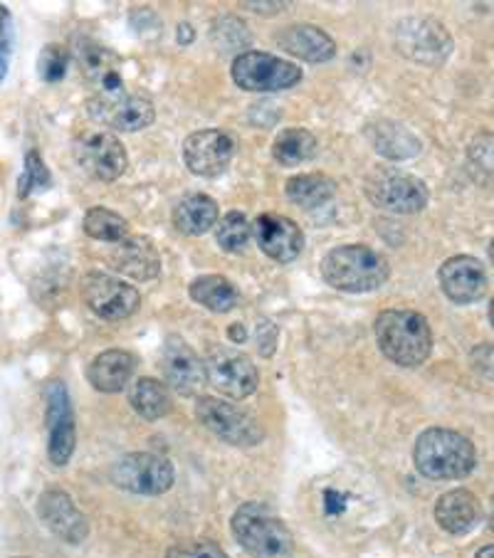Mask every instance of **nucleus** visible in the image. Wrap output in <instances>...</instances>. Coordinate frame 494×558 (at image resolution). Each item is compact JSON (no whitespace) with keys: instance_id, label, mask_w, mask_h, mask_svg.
I'll list each match as a JSON object with an SVG mask.
<instances>
[{"instance_id":"aec40b11","label":"nucleus","mask_w":494,"mask_h":558,"mask_svg":"<svg viewBox=\"0 0 494 558\" xmlns=\"http://www.w3.org/2000/svg\"><path fill=\"white\" fill-rule=\"evenodd\" d=\"M164 376L179 396H195L205 386L203 361L179 337H169L164 347Z\"/></svg>"},{"instance_id":"ea45409f","label":"nucleus","mask_w":494,"mask_h":558,"mask_svg":"<svg viewBox=\"0 0 494 558\" xmlns=\"http://www.w3.org/2000/svg\"><path fill=\"white\" fill-rule=\"evenodd\" d=\"M474 558H494V546H482L480 548V554L478 556H474Z\"/></svg>"},{"instance_id":"cd10ccee","label":"nucleus","mask_w":494,"mask_h":558,"mask_svg":"<svg viewBox=\"0 0 494 558\" xmlns=\"http://www.w3.org/2000/svg\"><path fill=\"white\" fill-rule=\"evenodd\" d=\"M129 403L144 421H161L171 413L169 388L156 378H138L129 390Z\"/></svg>"},{"instance_id":"f704fd0d","label":"nucleus","mask_w":494,"mask_h":558,"mask_svg":"<svg viewBox=\"0 0 494 558\" xmlns=\"http://www.w3.org/2000/svg\"><path fill=\"white\" fill-rule=\"evenodd\" d=\"M492 146H494L492 134H480L470 142V148H468L470 161L474 166H480L482 171H492Z\"/></svg>"},{"instance_id":"6e6552de","label":"nucleus","mask_w":494,"mask_h":558,"mask_svg":"<svg viewBox=\"0 0 494 558\" xmlns=\"http://www.w3.org/2000/svg\"><path fill=\"white\" fill-rule=\"evenodd\" d=\"M302 80V68L267 52H242L232 62V82L245 92H282Z\"/></svg>"},{"instance_id":"39448f33","label":"nucleus","mask_w":494,"mask_h":558,"mask_svg":"<svg viewBox=\"0 0 494 558\" xmlns=\"http://www.w3.org/2000/svg\"><path fill=\"white\" fill-rule=\"evenodd\" d=\"M195 417H198L205 430H210L222 442L232 448H255L265 440V430L248 411L238 405L218 401V398L203 396L195 403Z\"/></svg>"},{"instance_id":"b1692460","label":"nucleus","mask_w":494,"mask_h":558,"mask_svg":"<svg viewBox=\"0 0 494 558\" xmlns=\"http://www.w3.org/2000/svg\"><path fill=\"white\" fill-rule=\"evenodd\" d=\"M136 361L129 351L109 349L92 359L87 368V380L99 393H119L134 376Z\"/></svg>"},{"instance_id":"a878e982","label":"nucleus","mask_w":494,"mask_h":558,"mask_svg":"<svg viewBox=\"0 0 494 558\" xmlns=\"http://www.w3.org/2000/svg\"><path fill=\"white\" fill-rule=\"evenodd\" d=\"M220 220L218 203L205 193H193L173 208V228L183 235H205Z\"/></svg>"},{"instance_id":"412c9836","label":"nucleus","mask_w":494,"mask_h":558,"mask_svg":"<svg viewBox=\"0 0 494 558\" xmlns=\"http://www.w3.org/2000/svg\"><path fill=\"white\" fill-rule=\"evenodd\" d=\"M109 265L117 269V272L138 279V282H146V279H154L161 272V257H158V250L154 247L152 240L146 238H126L115 245L109 253Z\"/></svg>"},{"instance_id":"2eb2a0df","label":"nucleus","mask_w":494,"mask_h":558,"mask_svg":"<svg viewBox=\"0 0 494 558\" xmlns=\"http://www.w3.org/2000/svg\"><path fill=\"white\" fill-rule=\"evenodd\" d=\"M236 156V142L218 129H203L183 142V161L189 171L203 179H216Z\"/></svg>"},{"instance_id":"4be33fe9","label":"nucleus","mask_w":494,"mask_h":558,"mask_svg":"<svg viewBox=\"0 0 494 558\" xmlns=\"http://www.w3.org/2000/svg\"><path fill=\"white\" fill-rule=\"evenodd\" d=\"M435 522L441 524L447 534L455 536L472 532V529L482 522L480 499L468 489L445 492L435 505Z\"/></svg>"},{"instance_id":"c756f323","label":"nucleus","mask_w":494,"mask_h":558,"mask_svg":"<svg viewBox=\"0 0 494 558\" xmlns=\"http://www.w3.org/2000/svg\"><path fill=\"white\" fill-rule=\"evenodd\" d=\"M316 148H320V142H316L312 132H306V129H285L275 138L273 156L279 166L292 169V166H300L314 158Z\"/></svg>"},{"instance_id":"f257e3e1","label":"nucleus","mask_w":494,"mask_h":558,"mask_svg":"<svg viewBox=\"0 0 494 558\" xmlns=\"http://www.w3.org/2000/svg\"><path fill=\"white\" fill-rule=\"evenodd\" d=\"M378 349L396 366L415 368L433 351V331L423 314L410 310H388L374 324Z\"/></svg>"},{"instance_id":"9b49d317","label":"nucleus","mask_w":494,"mask_h":558,"mask_svg":"<svg viewBox=\"0 0 494 558\" xmlns=\"http://www.w3.org/2000/svg\"><path fill=\"white\" fill-rule=\"evenodd\" d=\"M205 384H210L222 396L248 398L253 396L260 384V374L253 361L245 353L232 349H213L203 361Z\"/></svg>"},{"instance_id":"c85d7f7f","label":"nucleus","mask_w":494,"mask_h":558,"mask_svg":"<svg viewBox=\"0 0 494 558\" xmlns=\"http://www.w3.org/2000/svg\"><path fill=\"white\" fill-rule=\"evenodd\" d=\"M191 300L203 304L205 310L226 314L238 306V290L230 284V279L220 275H203L193 279L191 284Z\"/></svg>"},{"instance_id":"6ab92c4d","label":"nucleus","mask_w":494,"mask_h":558,"mask_svg":"<svg viewBox=\"0 0 494 558\" xmlns=\"http://www.w3.org/2000/svg\"><path fill=\"white\" fill-rule=\"evenodd\" d=\"M441 287L455 304H472L487 292V272L478 257L455 255L441 267Z\"/></svg>"},{"instance_id":"0eeeda50","label":"nucleus","mask_w":494,"mask_h":558,"mask_svg":"<svg viewBox=\"0 0 494 558\" xmlns=\"http://www.w3.org/2000/svg\"><path fill=\"white\" fill-rule=\"evenodd\" d=\"M369 201L376 208L388 213H400V216H413L427 206V189L421 179L403 171H376L366 179Z\"/></svg>"},{"instance_id":"4c0bfd02","label":"nucleus","mask_w":494,"mask_h":558,"mask_svg":"<svg viewBox=\"0 0 494 558\" xmlns=\"http://www.w3.org/2000/svg\"><path fill=\"white\" fill-rule=\"evenodd\" d=\"M8 54H11V50H8V48H3V45H0V82H3L5 72H8Z\"/></svg>"},{"instance_id":"f3484780","label":"nucleus","mask_w":494,"mask_h":558,"mask_svg":"<svg viewBox=\"0 0 494 558\" xmlns=\"http://www.w3.org/2000/svg\"><path fill=\"white\" fill-rule=\"evenodd\" d=\"M250 228H253V235L260 250H263L267 257H273L275 263H294V259L302 255L304 232L294 220L265 213V216H260Z\"/></svg>"},{"instance_id":"393cba45","label":"nucleus","mask_w":494,"mask_h":558,"mask_svg":"<svg viewBox=\"0 0 494 558\" xmlns=\"http://www.w3.org/2000/svg\"><path fill=\"white\" fill-rule=\"evenodd\" d=\"M363 134L374 146V151L381 156L394 158V161H400V158H413L421 154V142L408 132L406 126H400L396 122H386V119H378V122H371Z\"/></svg>"},{"instance_id":"58836bf2","label":"nucleus","mask_w":494,"mask_h":558,"mask_svg":"<svg viewBox=\"0 0 494 558\" xmlns=\"http://www.w3.org/2000/svg\"><path fill=\"white\" fill-rule=\"evenodd\" d=\"M228 337H230L232 341H238V343H240V341H245V329H242L240 324H236V327H230V329H228Z\"/></svg>"},{"instance_id":"473e14b6","label":"nucleus","mask_w":494,"mask_h":558,"mask_svg":"<svg viewBox=\"0 0 494 558\" xmlns=\"http://www.w3.org/2000/svg\"><path fill=\"white\" fill-rule=\"evenodd\" d=\"M70 68V50L62 48V45H48L37 58V74L40 80L48 82V85H55L60 82L64 74H68Z\"/></svg>"},{"instance_id":"1a4fd4ad","label":"nucleus","mask_w":494,"mask_h":558,"mask_svg":"<svg viewBox=\"0 0 494 558\" xmlns=\"http://www.w3.org/2000/svg\"><path fill=\"white\" fill-rule=\"evenodd\" d=\"M396 48L408 60L437 68L453 52V37L431 17H406L396 27Z\"/></svg>"},{"instance_id":"dca6fc26","label":"nucleus","mask_w":494,"mask_h":558,"mask_svg":"<svg viewBox=\"0 0 494 558\" xmlns=\"http://www.w3.org/2000/svg\"><path fill=\"white\" fill-rule=\"evenodd\" d=\"M48 433L50 462L64 468L72 458L74 445H77V427H74L70 393L64 384H52L48 390Z\"/></svg>"},{"instance_id":"72a5a7b5","label":"nucleus","mask_w":494,"mask_h":558,"mask_svg":"<svg viewBox=\"0 0 494 558\" xmlns=\"http://www.w3.org/2000/svg\"><path fill=\"white\" fill-rule=\"evenodd\" d=\"M166 558H230V556L213 542H183V544L171 546Z\"/></svg>"},{"instance_id":"9d476101","label":"nucleus","mask_w":494,"mask_h":558,"mask_svg":"<svg viewBox=\"0 0 494 558\" xmlns=\"http://www.w3.org/2000/svg\"><path fill=\"white\" fill-rule=\"evenodd\" d=\"M70 58L80 64L82 77L92 87V97L115 95V92L124 89L119 74V54L111 52L105 45L92 40L87 35H74Z\"/></svg>"},{"instance_id":"a19ab883","label":"nucleus","mask_w":494,"mask_h":558,"mask_svg":"<svg viewBox=\"0 0 494 558\" xmlns=\"http://www.w3.org/2000/svg\"><path fill=\"white\" fill-rule=\"evenodd\" d=\"M181 33H183L181 43H183V45H185V43H191V25H181Z\"/></svg>"},{"instance_id":"e433bc0d","label":"nucleus","mask_w":494,"mask_h":558,"mask_svg":"<svg viewBox=\"0 0 494 558\" xmlns=\"http://www.w3.org/2000/svg\"><path fill=\"white\" fill-rule=\"evenodd\" d=\"M245 8H250L253 13H263V15H275V13H282L287 3H242Z\"/></svg>"},{"instance_id":"ddd939ff","label":"nucleus","mask_w":494,"mask_h":558,"mask_svg":"<svg viewBox=\"0 0 494 558\" xmlns=\"http://www.w3.org/2000/svg\"><path fill=\"white\" fill-rule=\"evenodd\" d=\"M87 111L95 122L126 134L142 132V129L152 126L156 119L152 101L142 95H129L124 89L105 97H89Z\"/></svg>"},{"instance_id":"5701e85b","label":"nucleus","mask_w":494,"mask_h":558,"mask_svg":"<svg viewBox=\"0 0 494 558\" xmlns=\"http://www.w3.org/2000/svg\"><path fill=\"white\" fill-rule=\"evenodd\" d=\"M275 40L285 52L306 62H326L337 54V43L316 25H287Z\"/></svg>"},{"instance_id":"bb28decb","label":"nucleus","mask_w":494,"mask_h":558,"mask_svg":"<svg viewBox=\"0 0 494 558\" xmlns=\"http://www.w3.org/2000/svg\"><path fill=\"white\" fill-rule=\"evenodd\" d=\"M285 193L300 208L312 210L329 203L337 195V181H332L324 173H302L287 181Z\"/></svg>"},{"instance_id":"4468645a","label":"nucleus","mask_w":494,"mask_h":558,"mask_svg":"<svg viewBox=\"0 0 494 558\" xmlns=\"http://www.w3.org/2000/svg\"><path fill=\"white\" fill-rule=\"evenodd\" d=\"M82 292H85V302L89 310L107 322L126 319V316H132L138 310V304H142V294H138V290L109 275H87Z\"/></svg>"},{"instance_id":"423d86ee","label":"nucleus","mask_w":494,"mask_h":558,"mask_svg":"<svg viewBox=\"0 0 494 558\" xmlns=\"http://www.w3.org/2000/svg\"><path fill=\"white\" fill-rule=\"evenodd\" d=\"M173 464L152 452H129L111 464V482L132 495L158 497L173 487Z\"/></svg>"},{"instance_id":"20e7f679","label":"nucleus","mask_w":494,"mask_h":558,"mask_svg":"<svg viewBox=\"0 0 494 558\" xmlns=\"http://www.w3.org/2000/svg\"><path fill=\"white\" fill-rule=\"evenodd\" d=\"M232 536L253 558H294V538L273 509L248 501L232 514Z\"/></svg>"},{"instance_id":"7c9ffc66","label":"nucleus","mask_w":494,"mask_h":558,"mask_svg":"<svg viewBox=\"0 0 494 558\" xmlns=\"http://www.w3.org/2000/svg\"><path fill=\"white\" fill-rule=\"evenodd\" d=\"M87 235L99 243H121L129 238V222L119 216V213L109 208H92L87 210L85 222H82Z\"/></svg>"},{"instance_id":"2f4dec72","label":"nucleus","mask_w":494,"mask_h":558,"mask_svg":"<svg viewBox=\"0 0 494 558\" xmlns=\"http://www.w3.org/2000/svg\"><path fill=\"white\" fill-rule=\"evenodd\" d=\"M250 228L248 218L242 216V213H228V216H222L216 222V243L220 245V250H226V253H240V250H245L248 240H250Z\"/></svg>"},{"instance_id":"c9c22d12","label":"nucleus","mask_w":494,"mask_h":558,"mask_svg":"<svg viewBox=\"0 0 494 558\" xmlns=\"http://www.w3.org/2000/svg\"><path fill=\"white\" fill-rule=\"evenodd\" d=\"M40 183H48V171H45V166L37 154H27L25 158V175L21 181V195H27V191L35 189V185Z\"/></svg>"},{"instance_id":"a211bd4d","label":"nucleus","mask_w":494,"mask_h":558,"mask_svg":"<svg viewBox=\"0 0 494 558\" xmlns=\"http://www.w3.org/2000/svg\"><path fill=\"white\" fill-rule=\"evenodd\" d=\"M37 514L55 536H60L68 544H82L89 534L87 517L74 507L72 497L62 489L43 492L40 501H37Z\"/></svg>"},{"instance_id":"7ed1b4c3","label":"nucleus","mask_w":494,"mask_h":558,"mask_svg":"<svg viewBox=\"0 0 494 558\" xmlns=\"http://www.w3.org/2000/svg\"><path fill=\"white\" fill-rule=\"evenodd\" d=\"M322 275L334 290L363 294L386 284L390 275L388 259L366 245L334 247L322 259Z\"/></svg>"},{"instance_id":"f03ea898","label":"nucleus","mask_w":494,"mask_h":558,"mask_svg":"<svg viewBox=\"0 0 494 558\" xmlns=\"http://www.w3.org/2000/svg\"><path fill=\"white\" fill-rule=\"evenodd\" d=\"M413 462L427 480H462L478 468V450L460 433L431 427L415 440Z\"/></svg>"},{"instance_id":"f8f14e48","label":"nucleus","mask_w":494,"mask_h":558,"mask_svg":"<svg viewBox=\"0 0 494 558\" xmlns=\"http://www.w3.org/2000/svg\"><path fill=\"white\" fill-rule=\"evenodd\" d=\"M74 158L97 181H117L124 175L129 166V156L124 144L109 132H85L74 138Z\"/></svg>"}]
</instances>
